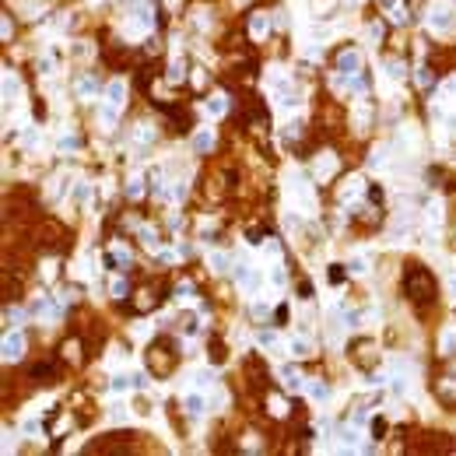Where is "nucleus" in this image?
Listing matches in <instances>:
<instances>
[{
	"label": "nucleus",
	"mask_w": 456,
	"mask_h": 456,
	"mask_svg": "<svg viewBox=\"0 0 456 456\" xmlns=\"http://www.w3.org/2000/svg\"><path fill=\"white\" fill-rule=\"evenodd\" d=\"M428 28H432V32H439V35L453 32V28H456V11H453V4H446V0L432 4V7H428Z\"/></svg>",
	"instance_id": "f257e3e1"
},
{
	"label": "nucleus",
	"mask_w": 456,
	"mask_h": 456,
	"mask_svg": "<svg viewBox=\"0 0 456 456\" xmlns=\"http://www.w3.org/2000/svg\"><path fill=\"white\" fill-rule=\"evenodd\" d=\"M407 291H414L417 302L432 298V278L425 274V267H407Z\"/></svg>",
	"instance_id": "f03ea898"
},
{
	"label": "nucleus",
	"mask_w": 456,
	"mask_h": 456,
	"mask_svg": "<svg viewBox=\"0 0 456 456\" xmlns=\"http://www.w3.org/2000/svg\"><path fill=\"white\" fill-rule=\"evenodd\" d=\"M105 109H102V119L105 123H116V113H119V105H123V99H126V88H123V81H113L109 84V92H105Z\"/></svg>",
	"instance_id": "7ed1b4c3"
},
{
	"label": "nucleus",
	"mask_w": 456,
	"mask_h": 456,
	"mask_svg": "<svg viewBox=\"0 0 456 456\" xmlns=\"http://www.w3.org/2000/svg\"><path fill=\"white\" fill-rule=\"evenodd\" d=\"M21 355H25V337L11 330V334L4 337V358H7V361H18Z\"/></svg>",
	"instance_id": "20e7f679"
},
{
	"label": "nucleus",
	"mask_w": 456,
	"mask_h": 456,
	"mask_svg": "<svg viewBox=\"0 0 456 456\" xmlns=\"http://www.w3.org/2000/svg\"><path fill=\"white\" fill-rule=\"evenodd\" d=\"M235 281L246 288V291H257V288H260V274L253 270V267H235Z\"/></svg>",
	"instance_id": "39448f33"
},
{
	"label": "nucleus",
	"mask_w": 456,
	"mask_h": 456,
	"mask_svg": "<svg viewBox=\"0 0 456 456\" xmlns=\"http://www.w3.org/2000/svg\"><path fill=\"white\" fill-rule=\"evenodd\" d=\"M291 183V197L305 207V211H313V197H309V186H305V179H288Z\"/></svg>",
	"instance_id": "423d86ee"
},
{
	"label": "nucleus",
	"mask_w": 456,
	"mask_h": 456,
	"mask_svg": "<svg viewBox=\"0 0 456 456\" xmlns=\"http://www.w3.org/2000/svg\"><path fill=\"white\" fill-rule=\"evenodd\" d=\"M183 411L193 414V417H200L204 411H207V400L200 397V393H186V397H183Z\"/></svg>",
	"instance_id": "0eeeda50"
},
{
	"label": "nucleus",
	"mask_w": 456,
	"mask_h": 456,
	"mask_svg": "<svg viewBox=\"0 0 456 456\" xmlns=\"http://www.w3.org/2000/svg\"><path fill=\"white\" fill-rule=\"evenodd\" d=\"M337 67H340V70H344V74H351V70H355V74H358V67H361V57H358V53H340Z\"/></svg>",
	"instance_id": "6e6552de"
},
{
	"label": "nucleus",
	"mask_w": 456,
	"mask_h": 456,
	"mask_svg": "<svg viewBox=\"0 0 456 456\" xmlns=\"http://www.w3.org/2000/svg\"><path fill=\"white\" fill-rule=\"evenodd\" d=\"M309 397L316 400V404L330 400V386H326V382H319V379H313V382H309Z\"/></svg>",
	"instance_id": "1a4fd4ad"
},
{
	"label": "nucleus",
	"mask_w": 456,
	"mask_h": 456,
	"mask_svg": "<svg viewBox=\"0 0 456 456\" xmlns=\"http://www.w3.org/2000/svg\"><path fill=\"white\" fill-rule=\"evenodd\" d=\"M249 32H253V35H257V39H263V35H267V14H253V18H249Z\"/></svg>",
	"instance_id": "9d476101"
},
{
	"label": "nucleus",
	"mask_w": 456,
	"mask_h": 456,
	"mask_svg": "<svg viewBox=\"0 0 456 456\" xmlns=\"http://www.w3.org/2000/svg\"><path fill=\"white\" fill-rule=\"evenodd\" d=\"M193 148H197V151H211V148H214V134H211V130H200L197 137H193Z\"/></svg>",
	"instance_id": "9b49d317"
},
{
	"label": "nucleus",
	"mask_w": 456,
	"mask_h": 456,
	"mask_svg": "<svg viewBox=\"0 0 456 456\" xmlns=\"http://www.w3.org/2000/svg\"><path fill=\"white\" fill-rule=\"evenodd\" d=\"M334 169H337V158H334V155H319V161H316V172H319V176H330Z\"/></svg>",
	"instance_id": "f8f14e48"
},
{
	"label": "nucleus",
	"mask_w": 456,
	"mask_h": 456,
	"mask_svg": "<svg viewBox=\"0 0 456 456\" xmlns=\"http://www.w3.org/2000/svg\"><path fill=\"white\" fill-rule=\"evenodd\" d=\"M211 270H214V274H225V270H228V257H225V253H211Z\"/></svg>",
	"instance_id": "ddd939ff"
},
{
	"label": "nucleus",
	"mask_w": 456,
	"mask_h": 456,
	"mask_svg": "<svg viewBox=\"0 0 456 456\" xmlns=\"http://www.w3.org/2000/svg\"><path fill=\"white\" fill-rule=\"evenodd\" d=\"M291 355H295V358H309V355H313L309 340H291Z\"/></svg>",
	"instance_id": "4468645a"
},
{
	"label": "nucleus",
	"mask_w": 456,
	"mask_h": 456,
	"mask_svg": "<svg viewBox=\"0 0 456 456\" xmlns=\"http://www.w3.org/2000/svg\"><path fill=\"white\" fill-rule=\"evenodd\" d=\"M207 113H211V116H221V113H225V99H221V95H214V99L207 102Z\"/></svg>",
	"instance_id": "2eb2a0df"
},
{
	"label": "nucleus",
	"mask_w": 456,
	"mask_h": 456,
	"mask_svg": "<svg viewBox=\"0 0 456 456\" xmlns=\"http://www.w3.org/2000/svg\"><path fill=\"white\" fill-rule=\"evenodd\" d=\"M151 190H155L158 197H165V176H161V172H151Z\"/></svg>",
	"instance_id": "dca6fc26"
},
{
	"label": "nucleus",
	"mask_w": 456,
	"mask_h": 456,
	"mask_svg": "<svg viewBox=\"0 0 456 456\" xmlns=\"http://www.w3.org/2000/svg\"><path fill=\"white\" fill-rule=\"evenodd\" d=\"M281 376H284V382H288L291 390H298V386H302V379L295 376V369H281Z\"/></svg>",
	"instance_id": "f3484780"
},
{
	"label": "nucleus",
	"mask_w": 456,
	"mask_h": 456,
	"mask_svg": "<svg viewBox=\"0 0 456 456\" xmlns=\"http://www.w3.org/2000/svg\"><path fill=\"white\" fill-rule=\"evenodd\" d=\"M348 270H351V274H365V260H361V257H351Z\"/></svg>",
	"instance_id": "a211bd4d"
},
{
	"label": "nucleus",
	"mask_w": 456,
	"mask_h": 456,
	"mask_svg": "<svg viewBox=\"0 0 456 456\" xmlns=\"http://www.w3.org/2000/svg\"><path fill=\"white\" fill-rule=\"evenodd\" d=\"M442 351H456V330H449V334L442 337Z\"/></svg>",
	"instance_id": "6ab92c4d"
},
{
	"label": "nucleus",
	"mask_w": 456,
	"mask_h": 456,
	"mask_svg": "<svg viewBox=\"0 0 456 456\" xmlns=\"http://www.w3.org/2000/svg\"><path fill=\"white\" fill-rule=\"evenodd\" d=\"M179 78H183V63L172 60V67H169V81H179Z\"/></svg>",
	"instance_id": "aec40b11"
},
{
	"label": "nucleus",
	"mask_w": 456,
	"mask_h": 456,
	"mask_svg": "<svg viewBox=\"0 0 456 456\" xmlns=\"http://www.w3.org/2000/svg\"><path fill=\"white\" fill-rule=\"evenodd\" d=\"M92 92H99V84H95L92 78H84V81H81V95H92Z\"/></svg>",
	"instance_id": "412c9836"
},
{
	"label": "nucleus",
	"mask_w": 456,
	"mask_h": 456,
	"mask_svg": "<svg viewBox=\"0 0 456 456\" xmlns=\"http://www.w3.org/2000/svg\"><path fill=\"white\" fill-rule=\"evenodd\" d=\"M113 295H116V298H123V295H126V281H123V278H116V281H113Z\"/></svg>",
	"instance_id": "4be33fe9"
},
{
	"label": "nucleus",
	"mask_w": 456,
	"mask_h": 456,
	"mask_svg": "<svg viewBox=\"0 0 456 456\" xmlns=\"http://www.w3.org/2000/svg\"><path fill=\"white\" fill-rule=\"evenodd\" d=\"M386 70H390V78H404V63H397V60L386 63Z\"/></svg>",
	"instance_id": "5701e85b"
},
{
	"label": "nucleus",
	"mask_w": 456,
	"mask_h": 456,
	"mask_svg": "<svg viewBox=\"0 0 456 456\" xmlns=\"http://www.w3.org/2000/svg\"><path fill=\"white\" fill-rule=\"evenodd\" d=\"M260 344H263V348H270V351H274V348H278V337H274V334H260Z\"/></svg>",
	"instance_id": "b1692460"
},
{
	"label": "nucleus",
	"mask_w": 456,
	"mask_h": 456,
	"mask_svg": "<svg viewBox=\"0 0 456 456\" xmlns=\"http://www.w3.org/2000/svg\"><path fill=\"white\" fill-rule=\"evenodd\" d=\"M361 190V179H348V190H344V197H351V193H358Z\"/></svg>",
	"instance_id": "393cba45"
},
{
	"label": "nucleus",
	"mask_w": 456,
	"mask_h": 456,
	"mask_svg": "<svg viewBox=\"0 0 456 456\" xmlns=\"http://www.w3.org/2000/svg\"><path fill=\"white\" fill-rule=\"evenodd\" d=\"M270 281L281 288V284H284V270H281V267H274V270H270Z\"/></svg>",
	"instance_id": "a878e982"
},
{
	"label": "nucleus",
	"mask_w": 456,
	"mask_h": 456,
	"mask_svg": "<svg viewBox=\"0 0 456 456\" xmlns=\"http://www.w3.org/2000/svg\"><path fill=\"white\" fill-rule=\"evenodd\" d=\"M39 70H42V74H53V60L42 57V60H39Z\"/></svg>",
	"instance_id": "bb28decb"
},
{
	"label": "nucleus",
	"mask_w": 456,
	"mask_h": 456,
	"mask_svg": "<svg viewBox=\"0 0 456 456\" xmlns=\"http://www.w3.org/2000/svg\"><path fill=\"white\" fill-rule=\"evenodd\" d=\"M35 140H39V137H35V130H28V134L21 137V144H25V148H35Z\"/></svg>",
	"instance_id": "cd10ccee"
},
{
	"label": "nucleus",
	"mask_w": 456,
	"mask_h": 456,
	"mask_svg": "<svg viewBox=\"0 0 456 456\" xmlns=\"http://www.w3.org/2000/svg\"><path fill=\"white\" fill-rule=\"evenodd\" d=\"M126 193H130V197H140V179H130V186H126Z\"/></svg>",
	"instance_id": "c85d7f7f"
},
{
	"label": "nucleus",
	"mask_w": 456,
	"mask_h": 456,
	"mask_svg": "<svg viewBox=\"0 0 456 456\" xmlns=\"http://www.w3.org/2000/svg\"><path fill=\"white\" fill-rule=\"evenodd\" d=\"M330 281H344V267L334 263V267H330Z\"/></svg>",
	"instance_id": "c756f323"
},
{
	"label": "nucleus",
	"mask_w": 456,
	"mask_h": 456,
	"mask_svg": "<svg viewBox=\"0 0 456 456\" xmlns=\"http://www.w3.org/2000/svg\"><path fill=\"white\" fill-rule=\"evenodd\" d=\"M60 148H63V151H70V148H78V137H63V140H60Z\"/></svg>",
	"instance_id": "7c9ffc66"
},
{
	"label": "nucleus",
	"mask_w": 456,
	"mask_h": 456,
	"mask_svg": "<svg viewBox=\"0 0 456 456\" xmlns=\"http://www.w3.org/2000/svg\"><path fill=\"white\" fill-rule=\"evenodd\" d=\"M137 140H140V144H148V140H151V126H140V134H137Z\"/></svg>",
	"instance_id": "2f4dec72"
},
{
	"label": "nucleus",
	"mask_w": 456,
	"mask_h": 456,
	"mask_svg": "<svg viewBox=\"0 0 456 456\" xmlns=\"http://www.w3.org/2000/svg\"><path fill=\"white\" fill-rule=\"evenodd\" d=\"M351 4H361V0H351Z\"/></svg>",
	"instance_id": "473e14b6"
}]
</instances>
